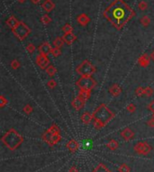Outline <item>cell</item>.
<instances>
[{
  "label": "cell",
  "instance_id": "obj_16",
  "mask_svg": "<svg viewBox=\"0 0 154 172\" xmlns=\"http://www.w3.org/2000/svg\"><path fill=\"white\" fill-rule=\"evenodd\" d=\"M109 93L113 96L117 97V96H119L121 95V93H122V88H120L119 85L114 84V85H112V86L110 87V88H109Z\"/></svg>",
  "mask_w": 154,
  "mask_h": 172
},
{
  "label": "cell",
  "instance_id": "obj_45",
  "mask_svg": "<svg viewBox=\"0 0 154 172\" xmlns=\"http://www.w3.org/2000/svg\"><path fill=\"white\" fill-rule=\"evenodd\" d=\"M17 2H19V3H23V2H25V0H16Z\"/></svg>",
  "mask_w": 154,
  "mask_h": 172
},
{
  "label": "cell",
  "instance_id": "obj_34",
  "mask_svg": "<svg viewBox=\"0 0 154 172\" xmlns=\"http://www.w3.org/2000/svg\"><path fill=\"white\" fill-rule=\"evenodd\" d=\"M47 86L51 88V89H53L57 87V82L54 80V79H50L47 83Z\"/></svg>",
  "mask_w": 154,
  "mask_h": 172
},
{
  "label": "cell",
  "instance_id": "obj_6",
  "mask_svg": "<svg viewBox=\"0 0 154 172\" xmlns=\"http://www.w3.org/2000/svg\"><path fill=\"white\" fill-rule=\"evenodd\" d=\"M12 32H13V34H15V36L16 38L19 39L20 41H23L30 34L31 30L24 23L19 22L18 24L15 28L12 29Z\"/></svg>",
  "mask_w": 154,
  "mask_h": 172
},
{
  "label": "cell",
  "instance_id": "obj_8",
  "mask_svg": "<svg viewBox=\"0 0 154 172\" xmlns=\"http://www.w3.org/2000/svg\"><path fill=\"white\" fill-rule=\"evenodd\" d=\"M42 139L50 145H55L61 140V137L59 134H53L48 129L47 132L42 135Z\"/></svg>",
  "mask_w": 154,
  "mask_h": 172
},
{
  "label": "cell",
  "instance_id": "obj_1",
  "mask_svg": "<svg viewBox=\"0 0 154 172\" xmlns=\"http://www.w3.org/2000/svg\"><path fill=\"white\" fill-rule=\"evenodd\" d=\"M105 13H109L110 14L109 16H106V17L107 19H109L112 16L113 18L110 21L118 29H120L121 26H124V23L128 20L131 19V17L133 16L132 14H134V12L126 5H124V7L122 8V6H117L116 5V2L114 4H112L109 6V8H107L106 10Z\"/></svg>",
  "mask_w": 154,
  "mask_h": 172
},
{
  "label": "cell",
  "instance_id": "obj_17",
  "mask_svg": "<svg viewBox=\"0 0 154 172\" xmlns=\"http://www.w3.org/2000/svg\"><path fill=\"white\" fill-rule=\"evenodd\" d=\"M77 21L78 24H80L82 26H86L90 22V19L86 14H81L77 17Z\"/></svg>",
  "mask_w": 154,
  "mask_h": 172
},
{
  "label": "cell",
  "instance_id": "obj_33",
  "mask_svg": "<svg viewBox=\"0 0 154 172\" xmlns=\"http://www.w3.org/2000/svg\"><path fill=\"white\" fill-rule=\"evenodd\" d=\"M52 54L54 56L55 58H58L59 56H60L61 55V51H60V49L59 48H56V47H54V48H52Z\"/></svg>",
  "mask_w": 154,
  "mask_h": 172
},
{
  "label": "cell",
  "instance_id": "obj_2",
  "mask_svg": "<svg viewBox=\"0 0 154 172\" xmlns=\"http://www.w3.org/2000/svg\"><path fill=\"white\" fill-rule=\"evenodd\" d=\"M2 142L11 151H15L23 142V138L16 130L10 129L7 133L2 137Z\"/></svg>",
  "mask_w": 154,
  "mask_h": 172
},
{
  "label": "cell",
  "instance_id": "obj_38",
  "mask_svg": "<svg viewBox=\"0 0 154 172\" xmlns=\"http://www.w3.org/2000/svg\"><path fill=\"white\" fill-rule=\"evenodd\" d=\"M11 67H12L13 70H17V69H19L20 62L17 59H14V60L11 62Z\"/></svg>",
  "mask_w": 154,
  "mask_h": 172
},
{
  "label": "cell",
  "instance_id": "obj_5",
  "mask_svg": "<svg viewBox=\"0 0 154 172\" xmlns=\"http://www.w3.org/2000/svg\"><path fill=\"white\" fill-rule=\"evenodd\" d=\"M77 72L78 75L81 77L88 76L91 77L96 72V68L88 61V60H84L82 61L77 67Z\"/></svg>",
  "mask_w": 154,
  "mask_h": 172
},
{
  "label": "cell",
  "instance_id": "obj_35",
  "mask_svg": "<svg viewBox=\"0 0 154 172\" xmlns=\"http://www.w3.org/2000/svg\"><path fill=\"white\" fill-rule=\"evenodd\" d=\"M26 51L29 52V53H34L35 52V46L33 44V43H29L27 46H26Z\"/></svg>",
  "mask_w": 154,
  "mask_h": 172
},
{
  "label": "cell",
  "instance_id": "obj_20",
  "mask_svg": "<svg viewBox=\"0 0 154 172\" xmlns=\"http://www.w3.org/2000/svg\"><path fill=\"white\" fill-rule=\"evenodd\" d=\"M18 23H19V21H17V19L15 17V16H10L8 19L6 20V24L11 28V29H13V28H15L17 24H18Z\"/></svg>",
  "mask_w": 154,
  "mask_h": 172
},
{
  "label": "cell",
  "instance_id": "obj_15",
  "mask_svg": "<svg viewBox=\"0 0 154 172\" xmlns=\"http://www.w3.org/2000/svg\"><path fill=\"white\" fill-rule=\"evenodd\" d=\"M41 7L43 8L44 11H46V12L49 13V12H51V11H52V10L54 9L55 4H54L52 0H45V1L42 3Z\"/></svg>",
  "mask_w": 154,
  "mask_h": 172
},
{
  "label": "cell",
  "instance_id": "obj_30",
  "mask_svg": "<svg viewBox=\"0 0 154 172\" xmlns=\"http://www.w3.org/2000/svg\"><path fill=\"white\" fill-rule=\"evenodd\" d=\"M153 93L154 90L152 87H146V88H144V96L150 97V96H152L153 95Z\"/></svg>",
  "mask_w": 154,
  "mask_h": 172
},
{
  "label": "cell",
  "instance_id": "obj_31",
  "mask_svg": "<svg viewBox=\"0 0 154 172\" xmlns=\"http://www.w3.org/2000/svg\"><path fill=\"white\" fill-rule=\"evenodd\" d=\"M23 111L26 114V115H31L34 111V108L31 105H26L24 106V107L23 108Z\"/></svg>",
  "mask_w": 154,
  "mask_h": 172
},
{
  "label": "cell",
  "instance_id": "obj_18",
  "mask_svg": "<svg viewBox=\"0 0 154 172\" xmlns=\"http://www.w3.org/2000/svg\"><path fill=\"white\" fill-rule=\"evenodd\" d=\"M81 121L84 124H88L93 121V114H90L89 112H85L81 115Z\"/></svg>",
  "mask_w": 154,
  "mask_h": 172
},
{
  "label": "cell",
  "instance_id": "obj_4",
  "mask_svg": "<svg viewBox=\"0 0 154 172\" xmlns=\"http://www.w3.org/2000/svg\"><path fill=\"white\" fill-rule=\"evenodd\" d=\"M76 84L79 90H86V91H91L96 86V80L92 77L88 76L81 77Z\"/></svg>",
  "mask_w": 154,
  "mask_h": 172
},
{
  "label": "cell",
  "instance_id": "obj_14",
  "mask_svg": "<svg viewBox=\"0 0 154 172\" xmlns=\"http://www.w3.org/2000/svg\"><path fill=\"white\" fill-rule=\"evenodd\" d=\"M66 147L68 148V150L70 152H76L77 150H78V148H79V143L77 142L76 140H70L67 143Z\"/></svg>",
  "mask_w": 154,
  "mask_h": 172
},
{
  "label": "cell",
  "instance_id": "obj_12",
  "mask_svg": "<svg viewBox=\"0 0 154 172\" xmlns=\"http://www.w3.org/2000/svg\"><path fill=\"white\" fill-rule=\"evenodd\" d=\"M121 136L123 137V139H124V141H130L131 139H133V138H134V131H133L131 128L126 127V128H124V129L122 131V133H121Z\"/></svg>",
  "mask_w": 154,
  "mask_h": 172
},
{
  "label": "cell",
  "instance_id": "obj_32",
  "mask_svg": "<svg viewBox=\"0 0 154 172\" xmlns=\"http://www.w3.org/2000/svg\"><path fill=\"white\" fill-rule=\"evenodd\" d=\"M41 22H42V23H44V24H49L51 22H52V18L48 16V15H43L42 16H41Z\"/></svg>",
  "mask_w": 154,
  "mask_h": 172
},
{
  "label": "cell",
  "instance_id": "obj_46",
  "mask_svg": "<svg viewBox=\"0 0 154 172\" xmlns=\"http://www.w3.org/2000/svg\"><path fill=\"white\" fill-rule=\"evenodd\" d=\"M152 118H154V113H153V115H152Z\"/></svg>",
  "mask_w": 154,
  "mask_h": 172
},
{
  "label": "cell",
  "instance_id": "obj_22",
  "mask_svg": "<svg viewBox=\"0 0 154 172\" xmlns=\"http://www.w3.org/2000/svg\"><path fill=\"white\" fill-rule=\"evenodd\" d=\"M106 146H107V148L109 149V150H111V151H116L118 149V147H119V143H118V142L116 141V140H111V141H109V142L106 144Z\"/></svg>",
  "mask_w": 154,
  "mask_h": 172
},
{
  "label": "cell",
  "instance_id": "obj_21",
  "mask_svg": "<svg viewBox=\"0 0 154 172\" xmlns=\"http://www.w3.org/2000/svg\"><path fill=\"white\" fill-rule=\"evenodd\" d=\"M90 95H91V91H86V90H79V93L77 96L79 98H81L82 100H84L85 102L88 101L90 97Z\"/></svg>",
  "mask_w": 154,
  "mask_h": 172
},
{
  "label": "cell",
  "instance_id": "obj_41",
  "mask_svg": "<svg viewBox=\"0 0 154 172\" xmlns=\"http://www.w3.org/2000/svg\"><path fill=\"white\" fill-rule=\"evenodd\" d=\"M148 109H149L151 112L154 113V100L153 101H152V102L148 105Z\"/></svg>",
  "mask_w": 154,
  "mask_h": 172
},
{
  "label": "cell",
  "instance_id": "obj_19",
  "mask_svg": "<svg viewBox=\"0 0 154 172\" xmlns=\"http://www.w3.org/2000/svg\"><path fill=\"white\" fill-rule=\"evenodd\" d=\"M62 39H63V41H64L65 43L70 45L71 43H73L77 40V36L74 35L73 34H64L62 36Z\"/></svg>",
  "mask_w": 154,
  "mask_h": 172
},
{
  "label": "cell",
  "instance_id": "obj_44",
  "mask_svg": "<svg viewBox=\"0 0 154 172\" xmlns=\"http://www.w3.org/2000/svg\"><path fill=\"white\" fill-rule=\"evenodd\" d=\"M32 1V3H34V4H39L40 2H41V0H31Z\"/></svg>",
  "mask_w": 154,
  "mask_h": 172
},
{
  "label": "cell",
  "instance_id": "obj_7",
  "mask_svg": "<svg viewBox=\"0 0 154 172\" xmlns=\"http://www.w3.org/2000/svg\"><path fill=\"white\" fill-rule=\"evenodd\" d=\"M134 150L136 153L145 156V155H148L152 152V147L146 142H139L134 145Z\"/></svg>",
  "mask_w": 154,
  "mask_h": 172
},
{
  "label": "cell",
  "instance_id": "obj_40",
  "mask_svg": "<svg viewBox=\"0 0 154 172\" xmlns=\"http://www.w3.org/2000/svg\"><path fill=\"white\" fill-rule=\"evenodd\" d=\"M147 124H148V126H149V127H151V128H154V118L152 117L150 120H148Z\"/></svg>",
  "mask_w": 154,
  "mask_h": 172
},
{
  "label": "cell",
  "instance_id": "obj_27",
  "mask_svg": "<svg viewBox=\"0 0 154 172\" xmlns=\"http://www.w3.org/2000/svg\"><path fill=\"white\" fill-rule=\"evenodd\" d=\"M62 31L64 33V34H72L73 33V27L70 24L67 23L62 27Z\"/></svg>",
  "mask_w": 154,
  "mask_h": 172
},
{
  "label": "cell",
  "instance_id": "obj_37",
  "mask_svg": "<svg viewBox=\"0 0 154 172\" xmlns=\"http://www.w3.org/2000/svg\"><path fill=\"white\" fill-rule=\"evenodd\" d=\"M135 94L137 96H144V88L142 87H139L136 90H135Z\"/></svg>",
  "mask_w": 154,
  "mask_h": 172
},
{
  "label": "cell",
  "instance_id": "obj_43",
  "mask_svg": "<svg viewBox=\"0 0 154 172\" xmlns=\"http://www.w3.org/2000/svg\"><path fill=\"white\" fill-rule=\"evenodd\" d=\"M150 57L152 59V60H153L154 61V51L153 52H152V53L150 54Z\"/></svg>",
  "mask_w": 154,
  "mask_h": 172
},
{
  "label": "cell",
  "instance_id": "obj_42",
  "mask_svg": "<svg viewBox=\"0 0 154 172\" xmlns=\"http://www.w3.org/2000/svg\"><path fill=\"white\" fill-rule=\"evenodd\" d=\"M70 172H78L77 170V168L76 166H72L70 169Z\"/></svg>",
  "mask_w": 154,
  "mask_h": 172
},
{
  "label": "cell",
  "instance_id": "obj_10",
  "mask_svg": "<svg viewBox=\"0 0 154 172\" xmlns=\"http://www.w3.org/2000/svg\"><path fill=\"white\" fill-rule=\"evenodd\" d=\"M151 57L150 55H148L147 53H144L142 55H141L139 59H138V64L141 66V67H143V68H146L150 65V62H151Z\"/></svg>",
  "mask_w": 154,
  "mask_h": 172
},
{
  "label": "cell",
  "instance_id": "obj_11",
  "mask_svg": "<svg viewBox=\"0 0 154 172\" xmlns=\"http://www.w3.org/2000/svg\"><path fill=\"white\" fill-rule=\"evenodd\" d=\"M40 53L45 54V55H49L50 53H52V47L51 46V44L49 42H43L41 43L38 48Z\"/></svg>",
  "mask_w": 154,
  "mask_h": 172
},
{
  "label": "cell",
  "instance_id": "obj_29",
  "mask_svg": "<svg viewBox=\"0 0 154 172\" xmlns=\"http://www.w3.org/2000/svg\"><path fill=\"white\" fill-rule=\"evenodd\" d=\"M138 7H139V9H140V10L144 11V10H146V9L148 8V4H147V2H146V1L141 0V1H140V2H139V4H138Z\"/></svg>",
  "mask_w": 154,
  "mask_h": 172
},
{
  "label": "cell",
  "instance_id": "obj_25",
  "mask_svg": "<svg viewBox=\"0 0 154 172\" xmlns=\"http://www.w3.org/2000/svg\"><path fill=\"white\" fill-rule=\"evenodd\" d=\"M53 45H54V47H56V48H61L62 46H63V44L65 43L64 42V41H63V39L62 37H57V38L54 39V41H53Z\"/></svg>",
  "mask_w": 154,
  "mask_h": 172
},
{
  "label": "cell",
  "instance_id": "obj_23",
  "mask_svg": "<svg viewBox=\"0 0 154 172\" xmlns=\"http://www.w3.org/2000/svg\"><path fill=\"white\" fill-rule=\"evenodd\" d=\"M46 73L48 74V76L50 77H53L55 74H56V72H57V69L53 66V65H52V64H50L47 68H46Z\"/></svg>",
  "mask_w": 154,
  "mask_h": 172
},
{
  "label": "cell",
  "instance_id": "obj_39",
  "mask_svg": "<svg viewBox=\"0 0 154 172\" xmlns=\"http://www.w3.org/2000/svg\"><path fill=\"white\" fill-rule=\"evenodd\" d=\"M7 104H8L7 99L4 96H0V106H1V107H4V106H5Z\"/></svg>",
  "mask_w": 154,
  "mask_h": 172
},
{
  "label": "cell",
  "instance_id": "obj_9",
  "mask_svg": "<svg viewBox=\"0 0 154 172\" xmlns=\"http://www.w3.org/2000/svg\"><path fill=\"white\" fill-rule=\"evenodd\" d=\"M36 63L41 70H46V68L50 65V60L48 55L40 53L36 56Z\"/></svg>",
  "mask_w": 154,
  "mask_h": 172
},
{
  "label": "cell",
  "instance_id": "obj_28",
  "mask_svg": "<svg viewBox=\"0 0 154 172\" xmlns=\"http://www.w3.org/2000/svg\"><path fill=\"white\" fill-rule=\"evenodd\" d=\"M118 171L119 172H130L131 171V169L129 168V166L127 164H121L118 168Z\"/></svg>",
  "mask_w": 154,
  "mask_h": 172
},
{
  "label": "cell",
  "instance_id": "obj_3",
  "mask_svg": "<svg viewBox=\"0 0 154 172\" xmlns=\"http://www.w3.org/2000/svg\"><path fill=\"white\" fill-rule=\"evenodd\" d=\"M113 118H114L113 112L105 104H101L93 113V120L101 123L105 126Z\"/></svg>",
  "mask_w": 154,
  "mask_h": 172
},
{
  "label": "cell",
  "instance_id": "obj_36",
  "mask_svg": "<svg viewBox=\"0 0 154 172\" xmlns=\"http://www.w3.org/2000/svg\"><path fill=\"white\" fill-rule=\"evenodd\" d=\"M126 110H127L129 113H134L135 110H136V106H135L134 104H133V103L129 104V105L126 106Z\"/></svg>",
  "mask_w": 154,
  "mask_h": 172
},
{
  "label": "cell",
  "instance_id": "obj_26",
  "mask_svg": "<svg viewBox=\"0 0 154 172\" xmlns=\"http://www.w3.org/2000/svg\"><path fill=\"white\" fill-rule=\"evenodd\" d=\"M141 23L144 26V27H148L151 23V18L148 16H144L141 18Z\"/></svg>",
  "mask_w": 154,
  "mask_h": 172
},
{
  "label": "cell",
  "instance_id": "obj_24",
  "mask_svg": "<svg viewBox=\"0 0 154 172\" xmlns=\"http://www.w3.org/2000/svg\"><path fill=\"white\" fill-rule=\"evenodd\" d=\"M93 172H111V170H108V168L106 165H104V164L101 163V164H99L96 169L93 170Z\"/></svg>",
  "mask_w": 154,
  "mask_h": 172
},
{
  "label": "cell",
  "instance_id": "obj_13",
  "mask_svg": "<svg viewBox=\"0 0 154 172\" xmlns=\"http://www.w3.org/2000/svg\"><path fill=\"white\" fill-rule=\"evenodd\" d=\"M85 103H86V102H85L84 100H82L81 98H79L78 96H77V97H75V98L72 100L71 106H73V108H75V110L79 111L80 109H82V108L84 107Z\"/></svg>",
  "mask_w": 154,
  "mask_h": 172
}]
</instances>
